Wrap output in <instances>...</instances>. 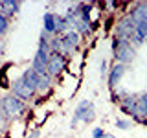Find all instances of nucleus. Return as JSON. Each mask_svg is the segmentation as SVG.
<instances>
[{"instance_id":"nucleus-21","label":"nucleus","mask_w":147,"mask_h":138,"mask_svg":"<svg viewBox=\"0 0 147 138\" xmlns=\"http://www.w3.org/2000/svg\"><path fill=\"white\" fill-rule=\"evenodd\" d=\"M26 138H40V129H31V133Z\"/></svg>"},{"instance_id":"nucleus-17","label":"nucleus","mask_w":147,"mask_h":138,"mask_svg":"<svg viewBox=\"0 0 147 138\" xmlns=\"http://www.w3.org/2000/svg\"><path fill=\"white\" fill-rule=\"evenodd\" d=\"M7 30H9V18L0 13V39L7 33Z\"/></svg>"},{"instance_id":"nucleus-23","label":"nucleus","mask_w":147,"mask_h":138,"mask_svg":"<svg viewBox=\"0 0 147 138\" xmlns=\"http://www.w3.org/2000/svg\"><path fill=\"white\" fill-rule=\"evenodd\" d=\"M105 138H116V136H114V135H107V136H105Z\"/></svg>"},{"instance_id":"nucleus-16","label":"nucleus","mask_w":147,"mask_h":138,"mask_svg":"<svg viewBox=\"0 0 147 138\" xmlns=\"http://www.w3.org/2000/svg\"><path fill=\"white\" fill-rule=\"evenodd\" d=\"M116 127L121 129V131H129V129L132 127V120H129V118H118L116 120Z\"/></svg>"},{"instance_id":"nucleus-8","label":"nucleus","mask_w":147,"mask_h":138,"mask_svg":"<svg viewBox=\"0 0 147 138\" xmlns=\"http://www.w3.org/2000/svg\"><path fill=\"white\" fill-rule=\"evenodd\" d=\"M125 72H127V66H125V64H119V63H116V64H114V66L109 70V74H107V85H109L110 90H114V89L119 85V81L123 79Z\"/></svg>"},{"instance_id":"nucleus-5","label":"nucleus","mask_w":147,"mask_h":138,"mask_svg":"<svg viewBox=\"0 0 147 138\" xmlns=\"http://www.w3.org/2000/svg\"><path fill=\"white\" fill-rule=\"evenodd\" d=\"M66 63H68V59L64 57V55L50 52V61H48V66H46V74L53 79L59 74H63V70L66 68Z\"/></svg>"},{"instance_id":"nucleus-14","label":"nucleus","mask_w":147,"mask_h":138,"mask_svg":"<svg viewBox=\"0 0 147 138\" xmlns=\"http://www.w3.org/2000/svg\"><path fill=\"white\" fill-rule=\"evenodd\" d=\"M20 77H22V81H24L26 85H28V87H30V89H31V90H33L35 94H37V87H39L40 74H37V72H35L31 66H28L26 70L22 72V76H20Z\"/></svg>"},{"instance_id":"nucleus-22","label":"nucleus","mask_w":147,"mask_h":138,"mask_svg":"<svg viewBox=\"0 0 147 138\" xmlns=\"http://www.w3.org/2000/svg\"><path fill=\"white\" fill-rule=\"evenodd\" d=\"M2 59H4V48L0 46V66H2Z\"/></svg>"},{"instance_id":"nucleus-3","label":"nucleus","mask_w":147,"mask_h":138,"mask_svg":"<svg viewBox=\"0 0 147 138\" xmlns=\"http://www.w3.org/2000/svg\"><path fill=\"white\" fill-rule=\"evenodd\" d=\"M112 55L116 59V63L119 64H127L134 61L136 57V48L132 46L129 41H121L118 37H112Z\"/></svg>"},{"instance_id":"nucleus-20","label":"nucleus","mask_w":147,"mask_h":138,"mask_svg":"<svg viewBox=\"0 0 147 138\" xmlns=\"http://www.w3.org/2000/svg\"><path fill=\"white\" fill-rule=\"evenodd\" d=\"M107 66H109L107 59H103V61H101V64H99V74H101V77H103V76H107V74H109V70H107Z\"/></svg>"},{"instance_id":"nucleus-9","label":"nucleus","mask_w":147,"mask_h":138,"mask_svg":"<svg viewBox=\"0 0 147 138\" xmlns=\"http://www.w3.org/2000/svg\"><path fill=\"white\" fill-rule=\"evenodd\" d=\"M136 109H138V96L136 94H127L121 98L119 101V110H121L123 114H127V116H134L136 114Z\"/></svg>"},{"instance_id":"nucleus-1","label":"nucleus","mask_w":147,"mask_h":138,"mask_svg":"<svg viewBox=\"0 0 147 138\" xmlns=\"http://www.w3.org/2000/svg\"><path fill=\"white\" fill-rule=\"evenodd\" d=\"M0 112L7 120L18 118L22 116V112H26V101H22L20 98H17V96H13L9 92L4 98H0Z\"/></svg>"},{"instance_id":"nucleus-12","label":"nucleus","mask_w":147,"mask_h":138,"mask_svg":"<svg viewBox=\"0 0 147 138\" xmlns=\"http://www.w3.org/2000/svg\"><path fill=\"white\" fill-rule=\"evenodd\" d=\"M20 6H22V2H18V0H2L0 2V13L4 17L11 18L20 11Z\"/></svg>"},{"instance_id":"nucleus-6","label":"nucleus","mask_w":147,"mask_h":138,"mask_svg":"<svg viewBox=\"0 0 147 138\" xmlns=\"http://www.w3.org/2000/svg\"><path fill=\"white\" fill-rule=\"evenodd\" d=\"M9 89H11V94L13 96L20 98L22 101H30V99L35 98V92L31 90L24 81H22V77H17V79L11 83V87H9Z\"/></svg>"},{"instance_id":"nucleus-15","label":"nucleus","mask_w":147,"mask_h":138,"mask_svg":"<svg viewBox=\"0 0 147 138\" xmlns=\"http://www.w3.org/2000/svg\"><path fill=\"white\" fill-rule=\"evenodd\" d=\"M52 85H53V79L48 76V74H44V76H40V79H39V87H37V92L44 94V92H48L50 89H52Z\"/></svg>"},{"instance_id":"nucleus-10","label":"nucleus","mask_w":147,"mask_h":138,"mask_svg":"<svg viewBox=\"0 0 147 138\" xmlns=\"http://www.w3.org/2000/svg\"><path fill=\"white\" fill-rule=\"evenodd\" d=\"M127 15L131 17L136 24L138 22H147V2H136L134 6L129 9Z\"/></svg>"},{"instance_id":"nucleus-4","label":"nucleus","mask_w":147,"mask_h":138,"mask_svg":"<svg viewBox=\"0 0 147 138\" xmlns=\"http://www.w3.org/2000/svg\"><path fill=\"white\" fill-rule=\"evenodd\" d=\"M134 28H136V22L132 20L129 15H123L118 18L116 22V28H114V37H118V39L121 41H129L131 43V37L134 33Z\"/></svg>"},{"instance_id":"nucleus-18","label":"nucleus","mask_w":147,"mask_h":138,"mask_svg":"<svg viewBox=\"0 0 147 138\" xmlns=\"http://www.w3.org/2000/svg\"><path fill=\"white\" fill-rule=\"evenodd\" d=\"M7 123H9V120L4 116L2 112H0V136L6 135V131H7Z\"/></svg>"},{"instance_id":"nucleus-11","label":"nucleus","mask_w":147,"mask_h":138,"mask_svg":"<svg viewBox=\"0 0 147 138\" xmlns=\"http://www.w3.org/2000/svg\"><path fill=\"white\" fill-rule=\"evenodd\" d=\"M42 31L48 33L50 37L55 35V31H57V13H53V11H46L44 13V17H42Z\"/></svg>"},{"instance_id":"nucleus-7","label":"nucleus","mask_w":147,"mask_h":138,"mask_svg":"<svg viewBox=\"0 0 147 138\" xmlns=\"http://www.w3.org/2000/svg\"><path fill=\"white\" fill-rule=\"evenodd\" d=\"M48 61H50V52H48V50L37 48V52L33 55V59H31V64H30V66L33 68L37 74L44 76V74H46V66H48Z\"/></svg>"},{"instance_id":"nucleus-19","label":"nucleus","mask_w":147,"mask_h":138,"mask_svg":"<svg viewBox=\"0 0 147 138\" xmlns=\"http://www.w3.org/2000/svg\"><path fill=\"white\" fill-rule=\"evenodd\" d=\"M105 136H107V133H105L101 127H96V129H92V138H105Z\"/></svg>"},{"instance_id":"nucleus-13","label":"nucleus","mask_w":147,"mask_h":138,"mask_svg":"<svg viewBox=\"0 0 147 138\" xmlns=\"http://www.w3.org/2000/svg\"><path fill=\"white\" fill-rule=\"evenodd\" d=\"M147 41V22H138L134 28V33L131 37V44L134 46H142Z\"/></svg>"},{"instance_id":"nucleus-2","label":"nucleus","mask_w":147,"mask_h":138,"mask_svg":"<svg viewBox=\"0 0 147 138\" xmlns=\"http://www.w3.org/2000/svg\"><path fill=\"white\" fill-rule=\"evenodd\" d=\"M96 120V107L90 99H81L77 103L74 116L70 120V129H76L79 123H92Z\"/></svg>"}]
</instances>
